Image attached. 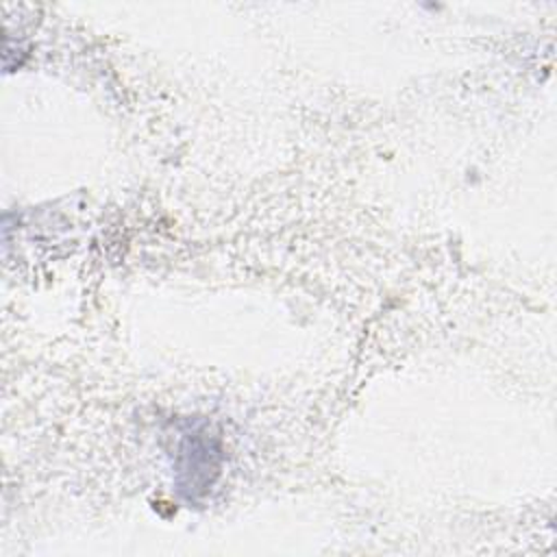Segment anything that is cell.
Masks as SVG:
<instances>
[{"label": "cell", "mask_w": 557, "mask_h": 557, "mask_svg": "<svg viewBox=\"0 0 557 557\" xmlns=\"http://www.w3.org/2000/svg\"><path fill=\"white\" fill-rule=\"evenodd\" d=\"M220 442L205 429H191L183 433L178 444V485L187 498L196 500L207 494L220 474Z\"/></svg>", "instance_id": "obj_1"}]
</instances>
